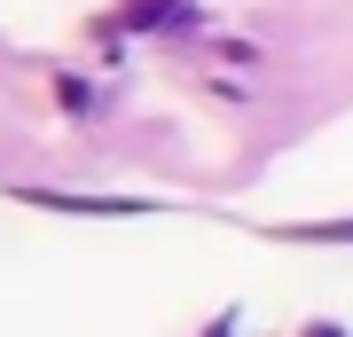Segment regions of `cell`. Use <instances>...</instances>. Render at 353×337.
Wrapping results in <instances>:
<instances>
[{
    "label": "cell",
    "instance_id": "obj_1",
    "mask_svg": "<svg viewBox=\"0 0 353 337\" xmlns=\"http://www.w3.org/2000/svg\"><path fill=\"white\" fill-rule=\"evenodd\" d=\"M290 243H353V220H299V227H283Z\"/></svg>",
    "mask_w": 353,
    "mask_h": 337
},
{
    "label": "cell",
    "instance_id": "obj_2",
    "mask_svg": "<svg viewBox=\"0 0 353 337\" xmlns=\"http://www.w3.org/2000/svg\"><path fill=\"white\" fill-rule=\"evenodd\" d=\"M165 16H173V0H126V8H118V24L141 32V24H165Z\"/></svg>",
    "mask_w": 353,
    "mask_h": 337
},
{
    "label": "cell",
    "instance_id": "obj_3",
    "mask_svg": "<svg viewBox=\"0 0 353 337\" xmlns=\"http://www.w3.org/2000/svg\"><path fill=\"white\" fill-rule=\"evenodd\" d=\"M204 337H228V314H220V322H212V329H204Z\"/></svg>",
    "mask_w": 353,
    "mask_h": 337
},
{
    "label": "cell",
    "instance_id": "obj_4",
    "mask_svg": "<svg viewBox=\"0 0 353 337\" xmlns=\"http://www.w3.org/2000/svg\"><path fill=\"white\" fill-rule=\"evenodd\" d=\"M306 337H338V329H330V322H322V329H306Z\"/></svg>",
    "mask_w": 353,
    "mask_h": 337
}]
</instances>
